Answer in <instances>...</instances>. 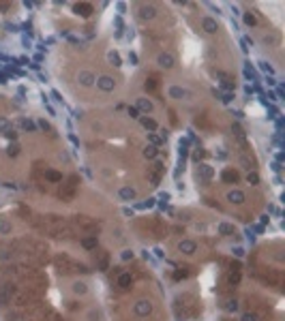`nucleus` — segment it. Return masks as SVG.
Here are the masks:
<instances>
[{"label": "nucleus", "mask_w": 285, "mask_h": 321, "mask_svg": "<svg viewBox=\"0 0 285 321\" xmlns=\"http://www.w3.org/2000/svg\"><path fill=\"white\" fill-rule=\"evenodd\" d=\"M137 107H140V109H144V111H150V109H152V103H150V101H146V99H140V101H137Z\"/></svg>", "instance_id": "9d476101"}, {"label": "nucleus", "mask_w": 285, "mask_h": 321, "mask_svg": "<svg viewBox=\"0 0 285 321\" xmlns=\"http://www.w3.org/2000/svg\"><path fill=\"white\" fill-rule=\"evenodd\" d=\"M219 231H221V233H232L234 227H232V225H221V227H219Z\"/></svg>", "instance_id": "dca6fc26"}, {"label": "nucleus", "mask_w": 285, "mask_h": 321, "mask_svg": "<svg viewBox=\"0 0 285 321\" xmlns=\"http://www.w3.org/2000/svg\"><path fill=\"white\" fill-rule=\"evenodd\" d=\"M95 82H96V77L90 71H82V73H79V83H82V86H92Z\"/></svg>", "instance_id": "f03ea898"}, {"label": "nucleus", "mask_w": 285, "mask_h": 321, "mask_svg": "<svg viewBox=\"0 0 285 321\" xmlns=\"http://www.w3.org/2000/svg\"><path fill=\"white\" fill-rule=\"evenodd\" d=\"M144 126L146 129H156V122L155 120H144Z\"/></svg>", "instance_id": "f3484780"}, {"label": "nucleus", "mask_w": 285, "mask_h": 321, "mask_svg": "<svg viewBox=\"0 0 285 321\" xmlns=\"http://www.w3.org/2000/svg\"><path fill=\"white\" fill-rule=\"evenodd\" d=\"M202 26H204V30L206 32H216V22L214 19H210V17H206L202 22Z\"/></svg>", "instance_id": "39448f33"}, {"label": "nucleus", "mask_w": 285, "mask_h": 321, "mask_svg": "<svg viewBox=\"0 0 285 321\" xmlns=\"http://www.w3.org/2000/svg\"><path fill=\"white\" fill-rule=\"evenodd\" d=\"M96 86L101 88V90H105V92H109V90H114V79L112 77H107V75H103V77H99V82H96Z\"/></svg>", "instance_id": "f257e3e1"}, {"label": "nucleus", "mask_w": 285, "mask_h": 321, "mask_svg": "<svg viewBox=\"0 0 285 321\" xmlns=\"http://www.w3.org/2000/svg\"><path fill=\"white\" fill-rule=\"evenodd\" d=\"M146 88H148V90H155V88H156V79H150V82H146Z\"/></svg>", "instance_id": "4be33fe9"}, {"label": "nucleus", "mask_w": 285, "mask_h": 321, "mask_svg": "<svg viewBox=\"0 0 285 321\" xmlns=\"http://www.w3.org/2000/svg\"><path fill=\"white\" fill-rule=\"evenodd\" d=\"M249 182H257V176L255 174H249Z\"/></svg>", "instance_id": "b1692460"}, {"label": "nucleus", "mask_w": 285, "mask_h": 321, "mask_svg": "<svg viewBox=\"0 0 285 321\" xmlns=\"http://www.w3.org/2000/svg\"><path fill=\"white\" fill-rule=\"evenodd\" d=\"M142 17L144 19H152L155 17V7H142Z\"/></svg>", "instance_id": "0eeeda50"}, {"label": "nucleus", "mask_w": 285, "mask_h": 321, "mask_svg": "<svg viewBox=\"0 0 285 321\" xmlns=\"http://www.w3.org/2000/svg\"><path fill=\"white\" fill-rule=\"evenodd\" d=\"M22 124H24V129H28V131H32V129H35V124H32V122H28V120H24Z\"/></svg>", "instance_id": "5701e85b"}, {"label": "nucleus", "mask_w": 285, "mask_h": 321, "mask_svg": "<svg viewBox=\"0 0 285 321\" xmlns=\"http://www.w3.org/2000/svg\"><path fill=\"white\" fill-rule=\"evenodd\" d=\"M169 96H174V99H182V96H184V90L178 88V86H174V88H169Z\"/></svg>", "instance_id": "6e6552de"}, {"label": "nucleus", "mask_w": 285, "mask_h": 321, "mask_svg": "<svg viewBox=\"0 0 285 321\" xmlns=\"http://www.w3.org/2000/svg\"><path fill=\"white\" fill-rule=\"evenodd\" d=\"M180 250H187V253H193V250H195V244H193V242H182V244H180Z\"/></svg>", "instance_id": "f8f14e48"}, {"label": "nucleus", "mask_w": 285, "mask_h": 321, "mask_svg": "<svg viewBox=\"0 0 285 321\" xmlns=\"http://www.w3.org/2000/svg\"><path fill=\"white\" fill-rule=\"evenodd\" d=\"M120 197H122V199H133V197H135V190L127 186V189H122V190H120Z\"/></svg>", "instance_id": "1a4fd4ad"}, {"label": "nucleus", "mask_w": 285, "mask_h": 321, "mask_svg": "<svg viewBox=\"0 0 285 321\" xmlns=\"http://www.w3.org/2000/svg\"><path fill=\"white\" fill-rule=\"evenodd\" d=\"M244 22H247L249 26H253V24H255V17H253L251 13H247V15H244Z\"/></svg>", "instance_id": "aec40b11"}, {"label": "nucleus", "mask_w": 285, "mask_h": 321, "mask_svg": "<svg viewBox=\"0 0 285 321\" xmlns=\"http://www.w3.org/2000/svg\"><path fill=\"white\" fill-rule=\"evenodd\" d=\"M131 283V276L129 274H124V276H120V287H127Z\"/></svg>", "instance_id": "2eb2a0df"}, {"label": "nucleus", "mask_w": 285, "mask_h": 321, "mask_svg": "<svg viewBox=\"0 0 285 321\" xmlns=\"http://www.w3.org/2000/svg\"><path fill=\"white\" fill-rule=\"evenodd\" d=\"M95 244H96L95 238H86V240H84V246H88V249H90V246H95Z\"/></svg>", "instance_id": "6ab92c4d"}, {"label": "nucleus", "mask_w": 285, "mask_h": 321, "mask_svg": "<svg viewBox=\"0 0 285 321\" xmlns=\"http://www.w3.org/2000/svg\"><path fill=\"white\" fill-rule=\"evenodd\" d=\"M244 321H255V317H251V315H244Z\"/></svg>", "instance_id": "393cba45"}, {"label": "nucleus", "mask_w": 285, "mask_h": 321, "mask_svg": "<svg viewBox=\"0 0 285 321\" xmlns=\"http://www.w3.org/2000/svg\"><path fill=\"white\" fill-rule=\"evenodd\" d=\"M159 64H161L163 69H172V67H174V56H172V54H161V56H159Z\"/></svg>", "instance_id": "7ed1b4c3"}, {"label": "nucleus", "mask_w": 285, "mask_h": 321, "mask_svg": "<svg viewBox=\"0 0 285 321\" xmlns=\"http://www.w3.org/2000/svg\"><path fill=\"white\" fill-rule=\"evenodd\" d=\"M200 171H202L204 178H210V176H212V169H210L208 165H202V167H200Z\"/></svg>", "instance_id": "4468645a"}, {"label": "nucleus", "mask_w": 285, "mask_h": 321, "mask_svg": "<svg viewBox=\"0 0 285 321\" xmlns=\"http://www.w3.org/2000/svg\"><path fill=\"white\" fill-rule=\"evenodd\" d=\"M75 11H82V15H84V17H88L92 9H90L88 4H77V7H75Z\"/></svg>", "instance_id": "9b49d317"}, {"label": "nucleus", "mask_w": 285, "mask_h": 321, "mask_svg": "<svg viewBox=\"0 0 285 321\" xmlns=\"http://www.w3.org/2000/svg\"><path fill=\"white\" fill-rule=\"evenodd\" d=\"M223 178L229 180V182H236V180H238V174H236V171H225V174H223Z\"/></svg>", "instance_id": "ddd939ff"}, {"label": "nucleus", "mask_w": 285, "mask_h": 321, "mask_svg": "<svg viewBox=\"0 0 285 321\" xmlns=\"http://www.w3.org/2000/svg\"><path fill=\"white\" fill-rule=\"evenodd\" d=\"M109 62H114V64H120V58H118V54H109Z\"/></svg>", "instance_id": "412c9836"}, {"label": "nucleus", "mask_w": 285, "mask_h": 321, "mask_svg": "<svg viewBox=\"0 0 285 321\" xmlns=\"http://www.w3.org/2000/svg\"><path fill=\"white\" fill-rule=\"evenodd\" d=\"M227 199H229V201H236V203H240V201H244V195H242L240 190H232V193L227 195Z\"/></svg>", "instance_id": "423d86ee"}, {"label": "nucleus", "mask_w": 285, "mask_h": 321, "mask_svg": "<svg viewBox=\"0 0 285 321\" xmlns=\"http://www.w3.org/2000/svg\"><path fill=\"white\" fill-rule=\"evenodd\" d=\"M150 310H152V306H150V302H146V300L137 302V306H135V313H137V315H148Z\"/></svg>", "instance_id": "20e7f679"}, {"label": "nucleus", "mask_w": 285, "mask_h": 321, "mask_svg": "<svg viewBox=\"0 0 285 321\" xmlns=\"http://www.w3.org/2000/svg\"><path fill=\"white\" fill-rule=\"evenodd\" d=\"M144 154L148 156V158H152V156L156 154V150H155V148H146V150H144Z\"/></svg>", "instance_id": "a211bd4d"}]
</instances>
